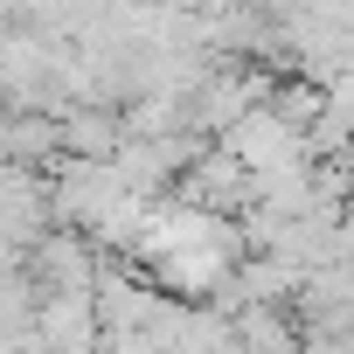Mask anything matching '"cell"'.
Segmentation results:
<instances>
[{"mask_svg": "<svg viewBox=\"0 0 354 354\" xmlns=\"http://www.w3.org/2000/svg\"><path fill=\"white\" fill-rule=\"evenodd\" d=\"M299 347H306V340H299V333L285 326V313L264 306V299L236 319V354H299Z\"/></svg>", "mask_w": 354, "mask_h": 354, "instance_id": "obj_1", "label": "cell"}]
</instances>
